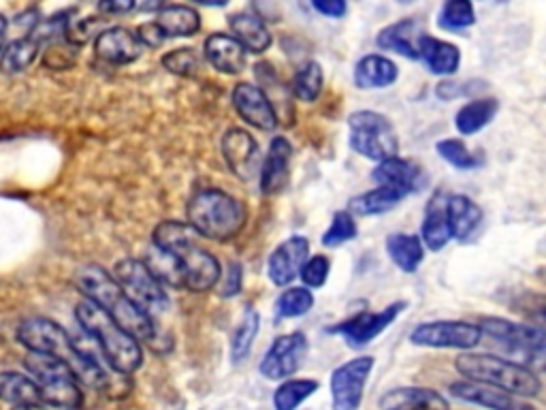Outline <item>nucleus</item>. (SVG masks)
<instances>
[{"instance_id": "1", "label": "nucleus", "mask_w": 546, "mask_h": 410, "mask_svg": "<svg viewBox=\"0 0 546 410\" xmlns=\"http://www.w3.org/2000/svg\"><path fill=\"white\" fill-rule=\"evenodd\" d=\"M154 248L175 265L180 287L192 293H205L218 285L220 263L210 250L201 246V235L188 223L163 220L154 229Z\"/></svg>"}, {"instance_id": "2", "label": "nucleus", "mask_w": 546, "mask_h": 410, "mask_svg": "<svg viewBox=\"0 0 546 410\" xmlns=\"http://www.w3.org/2000/svg\"><path fill=\"white\" fill-rule=\"evenodd\" d=\"M75 282L79 291L92 304L105 310L122 329H126L135 340L150 344L152 349H158V327L150 314L143 312L137 304L131 302L116 278L105 272L101 265H86L77 272Z\"/></svg>"}, {"instance_id": "3", "label": "nucleus", "mask_w": 546, "mask_h": 410, "mask_svg": "<svg viewBox=\"0 0 546 410\" xmlns=\"http://www.w3.org/2000/svg\"><path fill=\"white\" fill-rule=\"evenodd\" d=\"M75 319L92 338L105 357V364L118 374H133L143 364V351L139 342L122 329L105 310H101L90 299L79 302L75 308Z\"/></svg>"}, {"instance_id": "4", "label": "nucleus", "mask_w": 546, "mask_h": 410, "mask_svg": "<svg viewBox=\"0 0 546 410\" xmlns=\"http://www.w3.org/2000/svg\"><path fill=\"white\" fill-rule=\"evenodd\" d=\"M188 225L201 238L212 242H231L246 227L248 212L244 203L220 188H203L186 205Z\"/></svg>"}, {"instance_id": "5", "label": "nucleus", "mask_w": 546, "mask_h": 410, "mask_svg": "<svg viewBox=\"0 0 546 410\" xmlns=\"http://www.w3.org/2000/svg\"><path fill=\"white\" fill-rule=\"evenodd\" d=\"M455 370L472 383H483L515 393L521 398H538L542 391L540 376L523 364L495 355L461 353L455 359Z\"/></svg>"}, {"instance_id": "6", "label": "nucleus", "mask_w": 546, "mask_h": 410, "mask_svg": "<svg viewBox=\"0 0 546 410\" xmlns=\"http://www.w3.org/2000/svg\"><path fill=\"white\" fill-rule=\"evenodd\" d=\"M24 368L28 370L32 381L39 385L43 404L82 408L84 396L82 389H79V381L62 359L43 353H28L24 357Z\"/></svg>"}, {"instance_id": "7", "label": "nucleus", "mask_w": 546, "mask_h": 410, "mask_svg": "<svg viewBox=\"0 0 546 410\" xmlns=\"http://www.w3.org/2000/svg\"><path fill=\"white\" fill-rule=\"evenodd\" d=\"M483 338L493 340L497 349L504 351L517 364L529 366L540 364L546 353V336L544 329L538 325H521L510 323L506 319H483L480 321Z\"/></svg>"}, {"instance_id": "8", "label": "nucleus", "mask_w": 546, "mask_h": 410, "mask_svg": "<svg viewBox=\"0 0 546 410\" xmlns=\"http://www.w3.org/2000/svg\"><path fill=\"white\" fill-rule=\"evenodd\" d=\"M350 148L369 161H387L397 156L399 141L393 124L387 116H382L372 109L350 114Z\"/></svg>"}, {"instance_id": "9", "label": "nucleus", "mask_w": 546, "mask_h": 410, "mask_svg": "<svg viewBox=\"0 0 546 410\" xmlns=\"http://www.w3.org/2000/svg\"><path fill=\"white\" fill-rule=\"evenodd\" d=\"M116 282L122 287V291L131 297V302L137 304L143 312L150 314H163L169 310L171 299L165 291V285L158 280V276L150 270L146 261L139 259H124L116 265Z\"/></svg>"}, {"instance_id": "10", "label": "nucleus", "mask_w": 546, "mask_h": 410, "mask_svg": "<svg viewBox=\"0 0 546 410\" xmlns=\"http://www.w3.org/2000/svg\"><path fill=\"white\" fill-rule=\"evenodd\" d=\"M483 340V331L468 321H429L412 329L410 342L427 349L472 351Z\"/></svg>"}, {"instance_id": "11", "label": "nucleus", "mask_w": 546, "mask_h": 410, "mask_svg": "<svg viewBox=\"0 0 546 410\" xmlns=\"http://www.w3.org/2000/svg\"><path fill=\"white\" fill-rule=\"evenodd\" d=\"M374 357L363 355L337 366L331 374V404L333 410H359L363 393L374 370Z\"/></svg>"}, {"instance_id": "12", "label": "nucleus", "mask_w": 546, "mask_h": 410, "mask_svg": "<svg viewBox=\"0 0 546 410\" xmlns=\"http://www.w3.org/2000/svg\"><path fill=\"white\" fill-rule=\"evenodd\" d=\"M305 355H308V338L301 331H295V334H286L273 340L265 357L261 359L259 370L267 381H286L303 366Z\"/></svg>"}, {"instance_id": "13", "label": "nucleus", "mask_w": 546, "mask_h": 410, "mask_svg": "<svg viewBox=\"0 0 546 410\" xmlns=\"http://www.w3.org/2000/svg\"><path fill=\"white\" fill-rule=\"evenodd\" d=\"M406 302H395L380 312H361L357 317H352L340 325L331 329V334L342 336L350 346H367L372 340H376L384 329L393 325V321L404 312Z\"/></svg>"}, {"instance_id": "14", "label": "nucleus", "mask_w": 546, "mask_h": 410, "mask_svg": "<svg viewBox=\"0 0 546 410\" xmlns=\"http://www.w3.org/2000/svg\"><path fill=\"white\" fill-rule=\"evenodd\" d=\"M233 107L246 124L259 131H273L278 126V114L263 88L248 82L237 84L233 90Z\"/></svg>"}, {"instance_id": "15", "label": "nucleus", "mask_w": 546, "mask_h": 410, "mask_svg": "<svg viewBox=\"0 0 546 410\" xmlns=\"http://www.w3.org/2000/svg\"><path fill=\"white\" fill-rule=\"evenodd\" d=\"M448 391L453 393L455 398L483 406L489 410H538L532 402H527V398L515 396V393L489 387L483 383H472V381H459L448 387Z\"/></svg>"}, {"instance_id": "16", "label": "nucleus", "mask_w": 546, "mask_h": 410, "mask_svg": "<svg viewBox=\"0 0 546 410\" xmlns=\"http://www.w3.org/2000/svg\"><path fill=\"white\" fill-rule=\"evenodd\" d=\"M310 255V242L303 235H293L271 252L267 261L269 280L276 287H286L299 276L301 265Z\"/></svg>"}, {"instance_id": "17", "label": "nucleus", "mask_w": 546, "mask_h": 410, "mask_svg": "<svg viewBox=\"0 0 546 410\" xmlns=\"http://www.w3.org/2000/svg\"><path fill=\"white\" fill-rule=\"evenodd\" d=\"M293 146L286 137H273L261 167V193L267 197L280 195L291 182Z\"/></svg>"}, {"instance_id": "18", "label": "nucleus", "mask_w": 546, "mask_h": 410, "mask_svg": "<svg viewBox=\"0 0 546 410\" xmlns=\"http://www.w3.org/2000/svg\"><path fill=\"white\" fill-rule=\"evenodd\" d=\"M220 146L224 161H227L235 176L250 180L256 171V161H259V144H256L254 137L248 131L235 126V129H229L222 135Z\"/></svg>"}, {"instance_id": "19", "label": "nucleus", "mask_w": 546, "mask_h": 410, "mask_svg": "<svg viewBox=\"0 0 546 410\" xmlns=\"http://www.w3.org/2000/svg\"><path fill=\"white\" fill-rule=\"evenodd\" d=\"M94 52L101 60L109 62V65H131L141 56V43L137 41L135 33L128 28L116 26L107 28L103 33L96 35L94 41Z\"/></svg>"}, {"instance_id": "20", "label": "nucleus", "mask_w": 546, "mask_h": 410, "mask_svg": "<svg viewBox=\"0 0 546 410\" xmlns=\"http://www.w3.org/2000/svg\"><path fill=\"white\" fill-rule=\"evenodd\" d=\"M372 180L378 186H391L395 191L404 193L406 197L410 193L421 191L425 184L423 169L416 165L414 161L399 159V156H393V159L380 161L376 171L372 173Z\"/></svg>"}, {"instance_id": "21", "label": "nucleus", "mask_w": 546, "mask_h": 410, "mask_svg": "<svg viewBox=\"0 0 546 410\" xmlns=\"http://www.w3.org/2000/svg\"><path fill=\"white\" fill-rule=\"evenodd\" d=\"M380 410H451L440 391L429 387H397L380 398Z\"/></svg>"}, {"instance_id": "22", "label": "nucleus", "mask_w": 546, "mask_h": 410, "mask_svg": "<svg viewBox=\"0 0 546 410\" xmlns=\"http://www.w3.org/2000/svg\"><path fill=\"white\" fill-rule=\"evenodd\" d=\"M203 52L210 65L224 73V75H237L246 69V50L233 35L214 33L205 39Z\"/></svg>"}, {"instance_id": "23", "label": "nucleus", "mask_w": 546, "mask_h": 410, "mask_svg": "<svg viewBox=\"0 0 546 410\" xmlns=\"http://www.w3.org/2000/svg\"><path fill=\"white\" fill-rule=\"evenodd\" d=\"M416 50H419V58L425 62L427 69L433 75H442V77L455 75L461 65L459 47L448 41L421 35L419 43H416Z\"/></svg>"}, {"instance_id": "24", "label": "nucleus", "mask_w": 546, "mask_h": 410, "mask_svg": "<svg viewBox=\"0 0 546 410\" xmlns=\"http://www.w3.org/2000/svg\"><path fill=\"white\" fill-rule=\"evenodd\" d=\"M451 240H453V233H451V225H448V216H446V195L442 191H438L429 199V205L425 210L421 242L429 250L438 252Z\"/></svg>"}, {"instance_id": "25", "label": "nucleus", "mask_w": 546, "mask_h": 410, "mask_svg": "<svg viewBox=\"0 0 546 410\" xmlns=\"http://www.w3.org/2000/svg\"><path fill=\"white\" fill-rule=\"evenodd\" d=\"M446 216L453 238L459 242L470 240L480 223H483V210L465 195L446 197Z\"/></svg>"}, {"instance_id": "26", "label": "nucleus", "mask_w": 546, "mask_h": 410, "mask_svg": "<svg viewBox=\"0 0 546 410\" xmlns=\"http://www.w3.org/2000/svg\"><path fill=\"white\" fill-rule=\"evenodd\" d=\"M352 77H355V86L361 90L389 88L397 82L399 69L393 60L380 54H369L357 62L355 75Z\"/></svg>"}, {"instance_id": "27", "label": "nucleus", "mask_w": 546, "mask_h": 410, "mask_svg": "<svg viewBox=\"0 0 546 410\" xmlns=\"http://www.w3.org/2000/svg\"><path fill=\"white\" fill-rule=\"evenodd\" d=\"M421 24L414 20H401L384 30H380V35L376 39L380 50H389L397 52L401 56H406L410 60H419V50H416V43L421 39Z\"/></svg>"}, {"instance_id": "28", "label": "nucleus", "mask_w": 546, "mask_h": 410, "mask_svg": "<svg viewBox=\"0 0 546 410\" xmlns=\"http://www.w3.org/2000/svg\"><path fill=\"white\" fill-rule=\"evenodd\" d=\"M229 28L233 30V37L239 41L250 54H263L269 50L271 35L261 18L252 13H233L229 18Z\"/></svg>"}, {"instance_id": "29", "label": "nucleus", "mask_w": 546, "mask_h": 410, "mask_svg": "<svg viewBox=\"0 0 546 410\" xmlns=\"http://www.w3.org/2000/svg\"><path fill=\"white\" fill-rule=\"evenodd\" d=\"M156 26L163 30L167 39L192 37L201 30V15L186 5H169L163 7L156 15Z\"/></svg>"}, {"instance_id": "30", "label": "nucleus", "mask_w": 546, "mask_h": 410, "mask_svg": "<svg viewBox=\"0 0 546 410\" xmlns=\"http://www.w3.org/2000/svg\"><path fill=\"white\" fill-rule=\"evenodd\" d=\"M387 252L391 261L399 267L401 272L412 274L419 270V265L425 259V246L419 235L410 233H393L387 240Z\"/></svg>"}, {"instance_id": "31", "label": "nucleus", "mask_w": 546, "mask_h": 410, "mask_svg": "<svg viewBox=\"0 0 546 410\" xmlns=\"http://www.w3.org/2000/svg\"><path fill=\"white\" fill-rule=\"evenodd\" d=\"M0 400L15 408L43 404L39 385L20 372H0Z\"/></svg>"}, {"instance_id": "32", "label": "nucleus", "mask_w": 546, "mask_h": 410, "mask_svg": "<svg viewBox=\"0 0 546 410\" xmlns=\"http://www.w3.org/2000/svg\"><path fill=\"white\" fill-rule=\"evenodd\" d=\"M404 199H406V195L395 191V188L378 186V188H374V191L363 193L359 197H352L348 201V212L352 216H378L384 212H391Z\"/></svg>"}, {"instance_id": "33", "label": "nucleus", "mask_w": 546, "mask_h": 410, "mask_svg": "<svg viewBox=\"0 0 546 410\" xmlns=\"http://www.w3.org/2000/svg\"><path fill=\"white\" fill-rule=\"evenodd\" d=\"M497 112H500V103H497L495 99L470 101L468 105H463L455 116L457 131L465 137L483 131L485 126L497 116Z\"/></svg>"}, {"instance_id": "34", "label": "nucleus", "mask_w": 546, "mask_h": 410, "mask_svg": "<svg viewBox=\"0 0 546 410\" xmlns=\"http://www.w3.org/2000/svg\"><path fill=\"white\" fill-rule=\"evenodd\" d=\"M318 381L314 378H286V381L273 391V408L276 410H297L305 400L318 391Z\"/></svg>"}, {"instance_id": "35", "label": "nucleus", "mask_w": 546, "mask_h": 410, "mask_svg": "<svg viewBox=\"0 0 546 410\" xmlns=\"http://www.w3.org/2000/svg\"><path fill=\"white\" fill-rule=\"evenodd\" d=\"M0 69L5 73H20L28 69L35 62L39 54V41L32 37H22L18 41L9 43L3 52H0Z\"/></svg>"}, {"instance_id": "36", "label": "nucleus", "mask_w": 546, "mask_h": 410, "mask_svg": "<svg viewBox=\"0 0 546 410\" xmlns=\"http://www.w3.org/2000/svg\"><path fill=\"white\" fill-rule=\"evenodd\" d=\"M259 327H261V314L248 308L244 312L242 321L237 323L235 331H233V338H231V357L233 361H242L248 357L252 344L256 340V336H259Z\"/></svg>"}, {"instance_id": "37", "label": "nucleus", "mask_w": 546, "mask_h": 410, "mask_svg": "<svg viewBox=\"0 0 546 410\" xmlns=\"http://www.w3.org/2000/svg\"><path fill=\"white\" fill-rule=\"evenodd\" d=\"M323 84H325L323 67H320L318 62H308V65H303L297 71L291 88L299 101L314 103L320 97V92H323Z\"/></svg>"}, {"instance_id": "38", "label": "nucleus", "mask_w": 546, "mask_h": 410, "mask_svg": "<svg viewBox=\"0 0 546 410\" xmlns=\"http://www.w3.org/2000/svg\"><path fill=\"white\" fill-rule=\"evenodd\" d=\"M314 306V295L308 287L286 289L276 302V312L280 319H299L308 314Z\"/></svg>"}, {"instance_id": "39", "label": "nucleus", "mask_w": 546, "mask_h": 410, "mask_svg": "<svg viewBox=\"0 0 546 410\" xmlns=\"http://www.w3.org/2000/svg\"><path fill=\"white\" fill-rule=\"evenodd\" d=\"M474 22L476 13L472 0H446L440 11L438 26L444 30H465L474 26Z\"/></svg>"}, {"instance_id": "40", "label": "nucleus", "mask_w": 546, "mask_h": 410, "mask_svg": "<svg viewBox=\"0 0 546 410\" xmlns=\"http://www.w3.org/2000/svg\"><path fill=\"white\" fill-rule=\"evenodd\" d=\"M357 233H359V227H357L355 216H352L348 210L335 212L329 229L323 235V246H327V248H340L342 244H346L350 240H355Z\"/></svg>"}, {"instance_id": "41", "label": "nucleus", "mask_w": 546, "mask_h": 410, "mask_svg": "<svg viewBox=\"0 0 546 410\" xmlns=\"http://www.w3.org/2000/svg\"><path fill=\"white\" fill-rule=\"evenodd\" d=\"M438 154L442 156V159L453 165L455 169H461V171H470V169H476L480 165V159L476 154L470 152V148L463 144L461 139H444V141H438Z\"/></svg>"}, {"instance_id": "42", "label": "nucleus", "mask_w": 546, "mask_h": 410, "mask_svg": "<svg viewBox=\"0 0 546 410\" xmlns=\"http://www.w3.org/2000/svg\"><path fill=\"white\" fill-rule=\"evenodd\" d=\"M329 272H331L329 257L314 255L312 259H305V263L301 265V270H299V276H301L303 285L308 289H320V287H325Z\"/></svg>"}, {"instance_id": "43", "label": "nucleus", "mask_w": 546, "mask_h": 410, "mask_svg": "<svg viewBox=\"0 0 546 410\" xmlns=\"http://www.w3.org/2000/svg\"><path fill=\"white\" fill-rule=\"evenodd\" d=\"M160 62H163V67L169 73L178 75V77H192L199 69V58L195 52L188 50V47H180V50H173V52L165 54Z\"/></svg>"}, {"instance_id": "44", "label": "nucleus", "mask_w": 546, "mask_h": 410, "mask_svg": "<svg viewBox=\"0 0 546 410\" xmlns=\"http://www.w3.org/2000/svg\"><path fill=\"white\" fill-rule=\"evenodd\" d=\"M242 282H244V270L237 261L229 263V270L224 274V280L220 282V295L222 297H235L239 291H242Z\"/></svg>"}, {"instance_id": "45", "label": "nucleus", "mask_w": 546, "mask_h": 410, "mask_svg": "<svg viewBox=\"0 0 546 410\" xmlns=\"http://www.w3.org/2000/svg\"><path fill=\"white\" fill-rule=\"evenodd\" d=\"M135 37H137V41H139L141 45L150 47V50H156V47H160V45H163V43L167 41V37L163 35V30H160V28L156 26V22L141 24V26L137 28Z\"/></svg>"}, {"instance_id": "46", "label": "nucleus", "mask_w": 546, "mask_h": 410, "mask_svg": "<svg viewBox=\"0 0 546 410\" xmlns=\"http://www.w3.org/2000/svg\"><path fill=\"white\" fill-rule=\"evenodd\" d=\"M312 7L320 13V15H325V18H344L346 15V0H310Z\"/></svg>"}, {"instance_id": "47", "label": "nucleus", "mask_w": 546, "mask_h": 410, "mask_svg": "<svg viewBox=\"0 0 546 410\" xmlns=\"http://www.w3.org/2000/svg\"><path fill=\"white\" fill-rule=\"evenodd\" d=\"M137 5V0H99V11L105 15H126Z\"/></svg>"}, {"instance_id": "48", "label": "nucleus", "mask_w": 546, "mask_h": 410, "mask_svg": "<svg viewBox=\"0 0 546 410\" xmlns=\"http://www.w3.org/2000/svg\"><path fill=\"white\" fill-rule=\"evenodd\" d=\"M13 410H82V408H60V406H50V404H37V406H18Z\"/></svg>"}, {"instance_id": "49", "label": "nucleus", "mask_w": 546, "mask_h": 410, "mask_svg": "<svg viewBox=\"0 0 546 410\" xmlns=\"http://www.w3.org/2000/svg\"><path fill=\"white\" fill-rule=\"evenodd\" d=\"M197 3L203 7H227L231 0H197Z\"/></svg>"}, {"instance_id": "50", "label": "nucleus", "mask_w": 546, "mask_h": 410, "mask_svg": "<svg viewBox=\"0 0 546 410\" xmlns=\"http://www.w3.org/2000/svg\"><path fill=\"white\" fill-rule=\"evenodd\" d=\"M5 28H7V22H5V18H3V15H0V35H3V33H5Z\"/></svg>"}, {"instance_id": "51", "label": "nucleus", "mask_w": 546, "mask_h": 410, "mask_svg": "<svg viewBox=\"0 0 546 410\" xmlns=\"http://www.w3.org/2000/svg\"><path fill=\"white\" fill-rule=\"evenodd\" d=\"M397 3L399 5H412V3H416V0H397Z\"/></svg>"}, {"instance_id": "52", "label": "nucleus", "mask_w": 546, "mask_h": 410, "mask_svg": "<svg viewBox=\"0 0 546 410\" xmlns=\"http://www.w3.org/2000/svg\"><path fill=\"white\" fill-rule=\"evenodd\" d=\"M3 50H5V37L0 35V52H3Z\"/></svg>"}]
</instances>
